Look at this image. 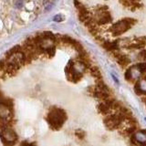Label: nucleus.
Wrapping results in <instances>:
<instances>
[{
	"label": "nucleus",
	"instance_id": "nucleus-1",
	"mask_svg": "<svg viewBox=\"0 0 146 146\" xmlns=\"http://www.w3.org/2000/svg\"><path fill=\"white\" fill-rule=\"evenodd\" d=\"M48 120L50 126H52L54 129H59L66 120V114L60 109L52 110L48 114Z\"/></svg>",
	"mask_w": 146,
	"mask_h": 146
},
{
	"label": "nucleus",
	"instance_id": "nucleus-2",
	"mask_svg": "<svg viewBox=\"0 0 146 146\" xmlns=\"http://www.w3.org/2000/svg\"><path fill=\"white\" fill-rule=\"evenodd\" d=\"M0 136H1L4 143L7 144L13 143L14 141H17V134L15 133V131L11 129H9V128H5V129H3L2 131L0 132Z\"/></svg>",
	"mask_w": 146,
	"mask_h": 146
},
{
	"label": "nucleus",
	"instance_id": "nucleus-3",
	"mask_svg": "<svg viewBox=\"0 0 146 146\" xmlns=\"http://www.w3.org/2000/svg\"><path fill=\"white\" fill-rule=\"evenodd\" d=\"M11 119V111L8 108L7 104L2 102L0 100V121L7 123Z\"/></svg>",
	"mask_w": 146,
	"mask_h": 146
},
{
	"label": "nucleus",
	"instance_id": "nucleus-4",
	"mask_svg": "<svg viewBox=\"0 0 146 146\" xmlns=\"http://www.w3.org/2000/svg\"><path fill=\"white\" fill-rule=\"evenodd\" d=\"M135 138L139 143H145L146 141V135L144 133H143V132H138V133H136Z\"/></svg>",
	"mask_w": 146,
	"mask_h": 146
},
{
	"label": "nucleus",
	"instance_id": "nucleus-5",
	"mask_svg": "<svg viewBox=\"0 0 146 146\" xmlns=\"http://www.w3.org/2000/svg\"><path fill=\"white\" fill-rule=\"evenodd\" d=\"M53 20L56 21V22H61V21L64 20V17L62 15H56L54 17Z\"/></svg>",
	"mask_w": 146,
	"mask_h": 146
},
{
	"label": "nucleus",
	"instance_id": "nucleus-6",
	"mask_svg": "<svg viewBox=\"0 0 146 146\" xmlns=\"http://www.w3.org/2000/svg\"><path fill=\"white\" fill-rule=\"evenodd\" d=\"M140 88L146 91V80H143V81H141V83H140Z\"/></svg>",
	"mask_w": 146,
	"mask_h": 146
},
{
	"label": "nucleus",
	"instance_id": "nucleus-7",
	"mask_svg": "<svg viewBox=\"0 0 146 146\" xmlns=\"http://www.w3.org/2000/svg\"><path fill=\"white\" fill-rule=\"evenodd\" d=\"M16 5H17V7H23V3H22V1H18V2H17Z\"/></svg>",
	"mask_w": 146,
	"mask_h": 146
}]
</instances>
